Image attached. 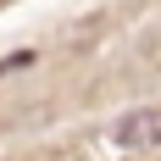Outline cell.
<instances>
[{
    "instance_id": "6da1fadb",
    "label": "cell",
    "mask_w": 161,
    "mask_h": 161,
    "mask_svg": "<svg viewBox=\"0 0 161 161\" xmlns=\"http://www.w3.org/2000/svg\"><path fill=\"white\" fill-rule=\"evenodd\" d=\"M117 139L128 150H156L161 145V111H128L117 122Z\"/></svg>"
}]
</instances>
